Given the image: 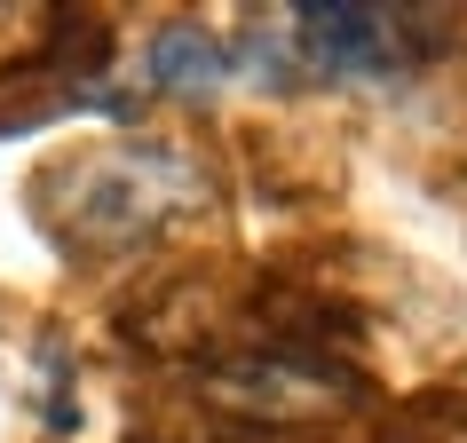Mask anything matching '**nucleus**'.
I'll return each instance as SVG.
<instances>
[{
  "instance_id": "nucleus-2",
  "label": "nucleus",
  "mask_w": 467,
  "mask_h": 443,
  "mask_svg": "<svg viewBox=\"0 0 467 443\" xmlns=\"http://www.w3.org/2000/svg\"><path fill=\"white\" fill-rule=\"evenodd\" d=\"M285 32H294L301 72L325 79V88H389L412 64L460 32L451 8H396V0H301L285 8Z\"/></svg>"
},
{
  "instance_id": "nucleus-1",
  "label": "nucleus",
  "mask_w": 467,
  "mask_h": 443,
  "mask_svg": "<svg viewBox=\"0 0 467 443\" xmlns=\"http://www.w3.org/2000/svg\"><path fill=\"white\" fill-rule=\"evenodd\" d=\"M64 182V222L56 238L79 253H127V246H150L167 222H191L214 206V174L198 167L191 150L174 143H111L96 159H72L56 167Z\"/></svg>"
},
{
  "instance_id": "nucleus-4",
  "label": "nucleus",
  "mask_w": 467,
  "mask_h": 443,
  "mask_svg": "<svg viewBox=\"0 0 467 443\" xmlns=\"http://www.w3.org/2000/svg\"><path fill=\"white\" fill-rule=\"evenodd\" d=\"M143 64H150V88H159V96H174V103H206L222 79H230V56H222V40L198 25V16L159 25Z\"/></svg>"
},
{
  "instance_id": "nucleus-3",
  "label": "nucleus",
  "mask_w": 467,
  "mask_h": 443,
  "mask_svg": "<svg viewBox=\"0 0 467 443\" xmlns=\"http://www.w3.org/2000/svg\"><path fill=\"white\" fill-rule=\"evenodd\" d=\"M191 380H198V396H206L214 412L262 419V428H301V419H325V412L365 404V380H357V372L325 365V356H301V348H285V341L206 356Z\"/></svg>"
},
{
  "instance_id": "nucleus-5",
  "label": "nucleus",
  "mask_w": 467,
  "mask_h": 443,
  "mask_svg": "<svg viewBox=\"0 0 467 443\" xmlns=\"http://www.w3.org/2000/svg\"><path fill=\"white\" fill-rule=\"evenodd\" d=\"M222 56H238V72H246L254 88H277V96L301 88V56H294V32H285V8H277V16H246Z\"/></svg>"
}]
</instances>
